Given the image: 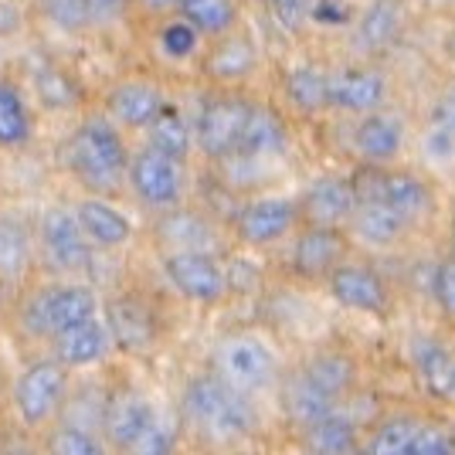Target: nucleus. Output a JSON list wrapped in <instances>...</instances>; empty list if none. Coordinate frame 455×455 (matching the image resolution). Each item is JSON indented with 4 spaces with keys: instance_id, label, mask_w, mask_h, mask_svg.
Masks as SVG:
<instances>
[{
    "instance_id": "obj_2",
    "label": "nucleus",
    "mask_w": 455,
    "mask_h": 455,
    "mask_svg": "<svg viewBox=\"0 0 455 455\" xmlns=\"http://www.w3.org/2000/svg\"><path fill=\"white\" fill-rule=\"evenodd\" d=\"M184 418L214 442H238L255 432V408L218 374H201L184 391Z\"/></svg>"
},
{
    "instance_id": "obj_27",
    "label": "nucleus",
    "mask_w": 455,
    "mask_h": 455,
    "mask_svg": "<svg viewBox=\"0 0 455 455\" xmlns=\"http://www.w3.org/2000/svg\"><path fill=\"white\" fill-rule=\"evenodd\" d=\"M283 404H285L289 421L299 425L303 432L309 425H316L320 418L330 415L333 408H340V401L333 398V395H326L320 384H313L303 371H296V374L283 384Z\"/></svg>"
},
{
    "instance_id": "obj_13",
    "label": "nucleus",
    "mask_w": 455,
    "mask_h": 455,
    "mask_svg": "<svg viewBox=\"0 0 455 455\" xmlns=\"http://www.w3.org/2000/svg\"><path fill=\"white\" fill-rule=\"evenodd\" d=\"M350 251L347 235L340 228L326 225H306L292 245V272L299 279H326L333 268L343 262V255Z\"/></svg>"
},
{
    "instance_id": "obj_11",
    "label": "nucleus",
    "mask_w": 455,
    "mask_h": 455,
    "mask_svg": "<svg viewBox=\"0 0 455 455\" xmlns=\"http://www.w3.org/2000/svg\"><path fill=\"white\" fill-rule=\"evenodd\" d=\"M106 326L116 347L130 354H147L160 337L156 309L136 292H119L106 303Z\"/></svg>"
},
{
    "instance_id": "obj_17",
    "label": "nucleus",
    "mask_w": 455,
    "mask_h": 455,
    "mask_svg": "<svg viewBox=\"0 0 455 455\" xmlns=\"http://www.w3.org/2000/svg\"><path fill=\"white\" fill-rule=\"evenodd\" d=\"M387 99V78L374 68H343L330 76V109L343 113H374Z\"/></svg>"
},
{
    "instance_id": "obj_54",
    "label": "nucleus",
    "mask_w": 455,
    "mask_h": 455,
    "mask_svg": "<svg viewBox=\"0 0 455 455\" xmlns=\"http://www.w3.org/2000/svg\"><path fill=\"white\" fill-rule=\"evenodd\" d=\"M452 445H455V432H452Z\"/></svg>"
},
{
    "instance_id": "obj_1",
    "label": "nucleus",
    "mask_w": 455,
    "mask_h": 455,
    "mask_svg": "<svg viewBox=\"0 0 455 455\" xmlns=\"http://www.w3.org/2000/svg\"><path fill=\"white\" fill-rule=\"evenodd\" d=\"M68 167L95 194H109L126 180L130 153L113 116L82 119L68 136Z\"/></svg>"
},
{
    "instance_id": "obj_28",
    "label": "nucleus",
    "mask_w": 455,
    "mask_h": 455,
    "mask_svg": "<svg viewBox=\"0 0 455 455\" xmlns=\"http://www.w3.org/2000/svg\"><path fill=\"white\" fill-rule=\"evenodd\" d=\"M418 378L438 401H455V354L435 340H415L411 347Z\"/></svg>"
},
{
    "instance_id": "obj_36",
    "label": "nucleus",
    "mask_w": 455,
    "mask_h": 455,
    "mask_svg": "<svg viewBox=\"0 0 455 455\" xmlns=\"http://www.w3.org/2000/svg\"><path fill=\"white\" fill-rule=\"evenodd\" d=\"M35 92L44 109H76L78 106L76 78L55 65H44L41 72H35Z\"/></svg>"
},
{
    "instance_id": "obj_49",
    "label": "nucleus",
    "mask_w": 455,
    "mask_h": 455,
    "mask_svg": "<svg viewBox=\"0 0 455 455\" xmlns=\"http://www.w3.org/2000/svg\"><path fill=\"white\" fill-rule=\"evenodd\" d=\"M435 123L449 126V130L455 133V85L438 95V102H435Z\"/></svg>"
},
{
    "instance_id": "obj_43",
    "label": "nucleus",
    "mask_w": 455,
    "mask_h": 455,
    "mask_svg": "<svg viewBox=\"0 0 455 455\" xmlns=\"http://www.w3.org/2000/svg\"><path fill=\"white\" fill-rule=\"evenodd\" d=\"M421 153L432 160V164H452L455 160V133L442 123H432L428 133L421 140Z\"/></svg>"
},
{
    "instance_id": "obj_24",
    "label": "nucleus",
    "mask_w": 455,
    "mask_h": 455,
    "mask_svg": "<svg viewBox=\"0 0 455 455\" xmlns=\"http://www.w3.org/2000/svg\"><path fill=\"white\" fill-rule=\"evenodd\" d=\"M204 68L214 82H242L259 68V44L242 35H221L204 58Z\"/></svg>"
},
{
    "instance_id": "obj_6",
    "label": "nucleus",
    "mask_w": 455,
    "mask_h": 455,
    "mask_svg": "<svg viewBox=\"0 0 455 455\" xmlns=\"http://www.w3.org/2000/svg\"><path fill=\"white\" fill-rule=\"evenodd\" d=\"M354 190H357V201H384L387 208L404 214L411 225L425 221L435 208V194L425 177L408 171H380V164H371L354 180Z\"/></svg>"
},
{
    "instance_id": "obj_3",
    "label": "nucleus",
    "mask_w": 455,
    "mask_h": 455,
    "mask_svg": "<svg viewBox=\"0 0 455 455\" xmlns=\"http://www.w3.org/2000/svg\"><path fill=\"white\" fill-rule=\"evenodd\" d=\"M95 316H99V296L92 285L82 283L48 285L35 292L20 309V323L28 337H55Z\"/></svg>"
},
{
    "instance_id": "obj_51",
    "label": "nucleus",
    "mask_w": 455,
    "mask_h": 455,
    "mask_svg": "<svg viewBox=\"0 0 455 455\" xmlns=\"http://www.w3.org/2000/svg\"><path fill=\"white\" fill-rule=\"evenodd\" d=\"M445 55H449L455 61V31L449 35V41H445Z\"/></svg>"
},
{
    "instance_id": "obj_9",
    "label": "nucleus",
    "mask_w": 455,
    "mask_h": 455,
    "mask_svg": "<svg viewBox=\"0 0 455 455\" xmlns=\"http://www.w3.org/2000/svg\"><path fill=\"white\" fill-rule=\"evenodd\" d=\"M164 275L190 303L211 306L228 292L225 266L211 251H167L164 255Z\"/></svg>"
},
{
    "instance_id": "obj_41",
    "label": "nucleus",
    "mask_w": 455,
    "mask_h": 455,
    "mask_svg": "<svg viewBox=\"0 0 455 455\" xmlns=\"http://www.w3.org/2000/svg\"><path fill=\"white\" fill-rule=\"evenodd\" d=\"M449 452H455L452 432H445L442 425H432V421H418V432L411 438L408 455H449Z\"/></svg>"
},
{
    "instance_id": "obj_38",
    "label": "nucleus",
    "mask_w": 455,
    "mask_h": 455,
    "mask_svg": "<svg viewBox=\"0 0 455 455\" xmlns=\"http://www.w3.org/2000/svg\"><path fill=\"white\" fill-rule=\"evenodd\" d=\"M38 7L58 31L76 35L89 28V0H38Z\"/></svg>"
},
{
    "instance_id": "obj_37",
    "label": "nucleus",
    "mask_w": 455,
    "mask_h": 455,
    "mask_svg": "<svg viewBox=\"0 0 455 455\" xmlns=\"http://www.w3.org/2000/svg\"><path fill=\"white\" fill-rule=\"evenodd\" d=\"M48 449L52 452H65V455H99L106 452L102 438L95 435V428H85V425H76V421H65L58 425L52 438H48Z\"/></svg>"
},
{
    "instance_id": "obj_21",
    "label": "nucleus",
    "mask_w": 455,
    "mask_h": 455,
    "mask_svg": "<svg viewBox=\"0 0 455 455\" xmlns=\"http://www.w3.org/2000/svg\"><path fill=\"white\" fill-rule=\"evenodd\" d=\"M52 340H55V357L65 363L68 371H72V367H92V363L102 361V357L109 354V347H113L109 326L99 323V316L78 323V326L65 330V333H55Z\"/></svg>"
},
{
    "instance_id": "obj_48",
    "label": "nucleus",
    "mask_w": 455,
    "mask_h": 455,
    "mask_svg": "<svg viewBox=\"0 0 455 455\" xmlns=\"http://www.w3.org/2000/svg\"><path fill=\"white\" fill-rule=\"evenodd\" d=\"M24 28V14L14 0H0V38H11Z\"/></svg>"
},
{
    "instance_id": "obj_52",
    "label": "nucleus",
    "mask_w": 455,
    "mask_h": 455,
    "mask_svg": "<svg viewBox=\"0 0 455 455\" xmlns=\"http://www.w3.org/2000/svg\"><path fill=\"white\" fill-rule=\"evenodd\" d=\"M452 262H455V225H452Z\"/></svg>"
},
{
    "instance_id": "obj_4",
    "label": "nucleus",
    "mask_w": 455,
    "mask_h": 455,
    "mask_svg": "<svg viewBox=\"0 0 455 455\" xmlns=\"http://www.w3.org/2000/svg\"><path fill=\"white\" fill-rule=\"evenodd\" d=\"M214 374L221 380H228L235 391L242 395H259L266 391L268 384L279 374V361L272 354L262 337H251V333H238V337H228L218 343L214 350Z\"/></svg>"
},
{
    "instance_id": "obj_47",
    "label": "nucleus",
    "mask_w": 455,
    "mask_h": 455,
    "mask_svg": "<svg viewBox=\"0 0 455 455\" xmlns=\"http://www.w3.org/2000/svg\"><path fill=\"white\" fill-rule=\"evenodd\" d=\"M130 0H89V28H109L126 14Z\"/></svg>"
},
{
    "instance_id": "obj_14",
    "label": "nucleus",
    "mask_w": 455,
    "mask_h": 455,
    "mask_svg": "<svg viewBox=\"0 0 455 455\" xmlns=\"http://www.w3.org/2000/svg\"><path fill=\"white\" fill-rule=\"evenodd\" d=\"M160 411L153 408V401L143 395H119L106 404V418H102V435L113 449L123 452H136L140 442L147 438L153 425H156Z\"/></svg>"
},
{
    "instance_id": "obj_8",
    "label": "nucleus",
    "mask_w": 455,
    "mask_h": 455,
    "mask_svg": "<svg viewBox=\"0 0 455 455\" xmlns=\"http://www.w3.org/2000/svg\"><path fill=\"white\" fill-rule=\"evenodd\" d=\"M126 184L133 188V194L147 208L167 211L184 194V164L167 156V153L153 150V147H143L130 156Z\"/></svg>"
},
{
    "instance_id": "obj_42",
    "label": "nucleus",
    "mask_w": 455,
    "mask_h": 455,
    "mask_svg": "<svg viewBox=\"0 0 455 455\" xmlns=\"http://www.w3.org/2000/svg\"><path fill=\"white\" fill-rule=\"evenodd\" d=\"M197 41H201V35L184 18L164 24V31H160V44L171 58H190L197 52Z\"/></svg>"
},
{
    "instance_id": "obj_50",
    "label": "nucleus",
    "mask_w": 455,
    "mask_h": 455,
    "mask_svg": "<svg viewBox=\"0 0 455 455\" xmlns=\"http://www.w3.org/2000/svg\"><path fill=\"white\" fill-rule=\"evenodd\" d=\"M136 4H140L147 14H156V18H160V14H173L180 0H136Z\"/></svg>"
},
{
    "instance_id": "obj_32",
    "label": "nucleus",
    "mask_w": 455,
    "mask_h": 455,
    "mask_svg": "<svg viewBox=\"0 0 455 455\" xmlns=\"http://www.w3.org/2000/svg\"><path fill=\"white\" fill-rule=\"evenodd\" d=\"M357 442H361V435H357V421L347 415V411H340V408H333L326 418H320L316 425L306 428V445L320 455L354 452Z\"/></svg>"
},
{
    "instance_id": "obj_53",
    "label": "nucleus",
    "mask_w": 455,
    "mask_h": 455,
    "mask_svg": "<svg viewBox=\"0 0 455 455\" xmlns=\"http://www.w3.org/2000/svg\"><path fill=\"white\" fill-rule=\"evenodd\" d=\"M428 4H452V0H428Z\"/></svg>"
},
{
    "instance_id": "obj_7",
    "label": "nucleus",
    "mask_w": 455,
    "mask_h": 455,
    "mask_svg": "<svg viewBox=\"0 0 455 455\" xmlns=\"http://www.w3.org/2000/svg\"><path fill=\"white\" fill-rule=\"evenodd\" d=\"M248 113H251V102L238 95L208 99L194 123V147L208 160H228L231 153H238Z\"/></svg>"
},
{
    "instance_id": "obj_45",
    "label": "nucleus",
    "mask_w": 455,
    "mask_h": 455,
    "mask_svg": "<svg viewBox=\"0 0 455 455\" xmlns=\"http://www.w3.org/2000/svg\"><path fill=\"white\" fill-rule=\"evenodd\" d=\"M173 449H177V425H171L167 418L160 415V418H156V425L147 432V438L140 442V449H136V452L164 455V452H173Z\"/></svg>"
},
{
    "instance_id": "obj_16",
    "label": "nucleus",
    "mask_w": 455,
    "mask_h": 455,
    "mask_svg": "<svg viewBox=\"0 0 455 455\" xmlns=\"http://www.w3.org/2000/svg\"><path fill=\"white\" fill-rule=\"evenodd\" d=\"M299 218L306 225H326L340 228L343 221H350V214L357 208V190L354 180L343 177H320L316 184H309L306 194L299 197Z\"/></svg>"
},
{
    "instance_id": "obj_10",
    "label": "nucleus",
    "mask_w": 455,
    "mask_h": 455,
    "mask_svg": "<svg viewBox=\"0 0 455 455\" xmlns=\"http://www.w3.org/2000/svg\"><path fill=\"white\" fill-rule=\"evenodd\" d=\"M41 248L58 272H78L92 262V242L78 225V214L68 208H48L41 214Z\"/></svg>"
},
{
    "instance_id": "obj_40",
    "label": "nucleus",
    "mask_w": 455,
    "mask_h": 455,
    "mask_svg": "<svg viewBox=\"0 0 455 455\" xmlns=\"http://www.w3.org/2000/svg\"><path fill=\"white\" fill-rule=\"evenodd\" d=\"M268 4V14L272 20L283 28V31H303L306 24L313 20V7L316 0H266Z\"/></svg>"
},
{
    "instance_id": "obj_19",
    "label": "nucleus",
    "mask_w": 455,
    "mask_h": 455,
    "mask_svg": "<svg viewBox=\"0 0 455 455\" xmlns=\"http://www.w3.org/2000/svg\"><path fill=\"white\" fill-rule=\"evenodd\" d=\"M164 109V92L147 78L119 82L109 92V116L126 130H147Z\"/></svg>"
},
{
    "instance_id": "obj_35",
    "label": "nucleus",
    "mask_w": 455,
    "mask_h": 455,
    "mask_svg": "<svg viewBox=\"0 0 455 455\" xmlns=\"http://www.w3.org/2000/svg\"><path fill=\"white\" fill-rule=\"evenodd\" d=\"M418 432L415 415H387L374 425V432L363 438V452L371 455H408L411 438Z\"/></svg>"
},
{
    "instance_id": "obj_22",
    "label": "nucleus",
    "mask_w": 455,
    "mask_h": 455,
    "mask_svg": "<svg viewBox=\"0 0 455 455\" xmlns=\"http://www.w3.org/2000/svg\"><path fill=\"white\" fill-rule=\"evenodd\" d=\"M404 35V4L401 0H371V7L357 20V48L367 55H380L395 48Z\"/></svg>"
},
{
    "instance_id": "obj_20",
    "label": "nucleus",
    "mask_w": 455,
    "mask_h": 455,
    "mask_svg": "<svg viewBox=\"0 0 455 455\" xmlns=\"http://www.w3.org/2000/svg\"><path fill=\"white\" fill-rule=\"evenodd\" d=\"M156 235L167 251H211L218 248V235L204 214L184 208H167V214L156 221Z\"/></svg>"
},
{
    "instance_id": "obj_5",
    "label": "nucleus",
    "mask_w": 455,
    "mask_h": 455,
    "mask_svg": "<svg viewBox=\"0 0 455 455\" xmlns=\"http://www.w3.org/2000/svg\"><path fill=\"white\" fill-rule=\"evenodd\" d=\"M72 384H68V367L58 361H35L20 371L14 380V408L28 428H41L65 408Z\"/></svg>"
},
{
    "instance_id": "obj_33",
    "label": "nucleus",
    "mask_w": 455,
    "mask_h": 455,
    "mask_svg": "<svg viewBox=\"0 0 455 455\" xmlns=\"http://www.w3.org/2000/svg\"><path fill=\"white\" fill-rule=\"evenodd\" d=\"M306 378L313 384H320L326 395L340 401L343 395H350L354 380H357V367L347 354H337V350H326V354H313L309 361L299 367Z\"/></svg>"
},
{
    "instance_id": "obj_31",
    "label": "nucleus",
    "mask_w": 455,
    "mask_h": 455,
    "mask_svg": "<svg viewBox=\"0 0 455 455\" xmlns=\"http://www.w3.org/2000/svg\"><path fill=\"white\" fill-rule=\"evenodd\" d=\"M177 14L204 38H221L238 24V0H180Z\"/></svg>"
},
{
    "instance_id": "obj_26",
    "label": "nucleus",
    "mask_w": 455,
    "mask_h": 455,
    "mask_svg": "<svg viewBox=\"0 0 455 455\" xmlns=\"http://www.w3.org/2000/svg\"><path fill=\"white\" fill-rule=\"evenodd\" d=\"M76 214H78L82 231H85V238L99 248H123L130 238H133L130 218H126L119 208H113V204L99 201V197L82 201V204L76 208Z\"/></svg>"
},
{
    "instance_id": "obj_44",
    "label": "nucleus",
    "mask_w": 455,
    "mask_h": 455,
    "mask_svg": "<svg viewBox=\"0 0 455 455\" xmlns=\"http://www.w3.org/2000/svg\"><path fill=\"white\" fill-rule=\"evenodd\" d=\"M432 296H435L438 309L455 320V262L452 259L435 268V275H432Z\"/></svg>"
},
{
    "instance_id": "obj_15",
    "label": "nucleus",
    "mask_w": 455,
    "mask_h": 455,
    "mask_svg": "<svg viewBox=\"0 0 455 455\" xmlns=\"http://www.w3.org/2000/svg\"><path fill=\"white\" fill-rule=\"evenodd\" d=\"M330 296L350 309V313H371L380 316L387 309V289L380 283V275L367 266H354V262H340L326 275Z\"/></svg>"
},
{
    "instance_id": "obj_23",
    "label": "nucleus",
    "mask_w": 455,
    "mask_h": 455,
    "mask_svg": "<svg viewBox=\"0 0 455 455\" xmlns=\"http://www.w3.org/2000/svg\"><path fill=\"white\" fill-rule=\"evenodd\" d=\"M350 228L363 245L391 248L411 231V221L395 208H387L384 201H357V208L350 214Z\"/></svg>"
},
{
    "instance_id": "obj_25",
    "label": "nucleus",
    "mask_w": 455,
    "mask_h": 455,
    "mask_svg": "<svg viewBox=\"0 0 455 455\" xmlns=\"http://www.w3.org/2000/svg\"><path fill=\"white\" fill-rule=\"evenodd\" d=\"M285 150H289V130H285L283 116H275L266 106L251 102V113L245 119L238 153L255 156V160H272V156H283Z\"/></svg>"
},
{
    "instance_id": "obj_18",
    "label": "nucleus",
    "mask_w": 455,
    "mask_h": 455,
    "mask_svg": "<svg viewBox=\"0 0 455 455\" xmlns=\"http://www.w3.org/2000/svg\"><path fill=\"white\" fill-rule=\"evenodd\" d=\"M354 150L361 153L367 164H395L404 150V126L387 113H363L361 123L354 126Z\"/></svg>"
},
{
    "instance_id": "obj_46",
    "label": "nucleus",
    "mask_w": 455,
    "mask_h": 455,
    "mask_svg": "<svg viewBox=\"0 0 455 455\" xmlns=\"http://www.w3.org/2000/svg\"><path fill=\"white\" fill-rule=\"evenodd\" d=\"M259 279H262V272L251 266V262H242V259L228 262V268H225L228 292H255V289H259Z\"/></svg>"
},
{
    "instance_id": "obj_12",
    "label": "nucleus",
    "mask_w": 455,
    "mask_h": 455,
    "mask_svg": "<svg viewBox=\"0 0 455 455\" xmlns=\"http://www.w3.org/2000/svg\"><path fill=\"white\" fill-rule=\"evenodd\" d=\"M299 221V208L285 197H259L248 201L245 208L235 214V235L248 248H262L285 238L292 225Z\"/></svg>"
},
{
    "instance_id": "obj_29",
    "label": "nucleus",
    "mask_w": 455,
    "mask_h": 455,
    "mask_svg": "<svg viewBox=\"0 0 455 455\" xmlns=\"http://www.w3.org/2000/svg\"><path fill=\"white\" fill-rule=\"evenodd\" d=\"M285 99L292 102V109H299L303 116H316L323 109H330V76L320 72L316 65H299L285 72Z\"/></svg>"
},
{
    "instance_id": "obj_30",
    "label": "nucleus",
    "mask_w": 455,
    "mask_h": 455,
    "mask_svg": "<svg viewBox=\"0 0 455 455\" xmlns=\"http://www.w3.org/2000/svg\"><path fill=\"white\" fill-rule=\"evenodd\" d=\"M147 147L167 153V156L184 164L190 156V147H194V130H190V123L184 119V113L164 102V109L147 126Z\"/></svg>"
},
{
    "instance_id": "obj_34",
    "label": "nucleus",
    "mask_w": 455,
    "mask_h": 455,
    "mask_svg": "<svg viewBox=\"0 0 455 455\" xmlns=\"http://www.w3.org/2000/svg\"><path fill=\"white\" fill-rule=\"evenodd\" d=\"M31 133H35V126H31V113H28L20 89L11 82H0V147L4 150L24 147Z\"/></svg>"
},
{
    "instance_id": "obj_39",
    "label": "nucleus",
    "mask_w": 455,
    "mask_h": 455,
    "mask_svg": "<svg viewBox=\"0 0 455 455\" xmlns=\"http://www.w3.org/2000/svg\"><path fill=\"white\" fill-rule=\"evenodd\" d=\"M31 259V245L20 225H0V268L4 272H18Z\"/></svg>"
}]
</instances>
